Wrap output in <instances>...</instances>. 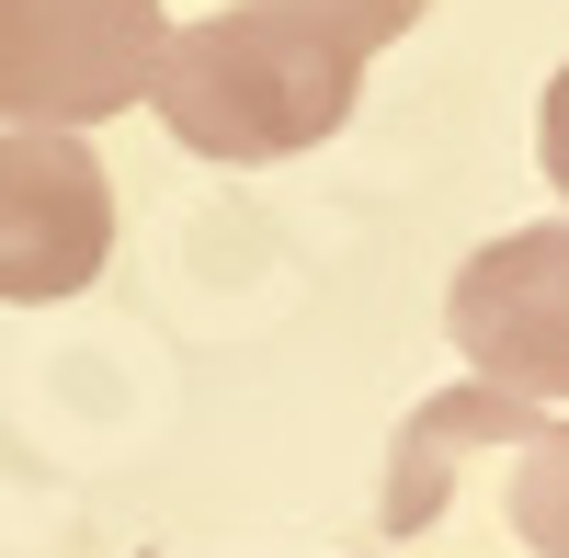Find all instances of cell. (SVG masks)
<instances>
[{
    "instance_id": "52a82bcc",
    "label": "cell",
    "mask_w": 569,
    "mask_h": 558,
    "mask_svg": "<svg viewBox=\"0 0 569 558\" xmlns=\"http://www.w3.org/2000/svg\"><path fill=\"white\" fill-rule=\"evenodd\" d=\"M297 12H308V23H330L342 46H365V58H376V46H399L421 12H433V0H297Z\"/></svg>"
},
{
    "instance_id": "277c9868",
    "label": "cell",
    "mask_w": 569,
    "mask_h": 558,
    "mask_svg": "<svg viewBox=\"0 0 569 558\" xmlns=\"http://www.w3.org/2000/svg\"><path fill=\"white\" fill-rule=\"evenodd\" d=\"M114 251V182L69 126H0V308H58Z\"/></svg>"
},
{
    "instance_id": "7a4b0ae2",
    "label": "cell",
    "mask_w": 569,
    "mask_h": 558,
    "mask_svg": "<svg viewBox=\"0 0 569 558\" xmlns=\"http://www.w3.org/2000/svg\"><path fill=\"white\" fill-rule=\"evenodd\" d=\"M160 34V0H0V114L80 137L149 103Z\"/></svg>"
},
{
    "instance_id": "ba28073f",
    "label": "cell",
    "mask_w": 569,
    "mask_h": 558,
    "mask_svg": "<svg viewBox=\"0 0 569 558\" xmlns=\"http://www.w3.org/2000/svg\"><path fill=\"white\" fill-rule=\"evenodd\" d=\"M536 160H547V182L569 195V69L547 80V114H536Z\"/></svg>"
},
{
    "instance_id": "8992f818",
    "label": "cell",
    "mask_w": 569,
    "mask_h": 558,
    "mask_svg": "<svg viewBox=\"0 0 569 558\" xmlns=\"http://www.w3.org/2000/svg\"><path fill=\"white\" fill-rule=\"evenodd\" d=\"M512 536H525L536 558H569V422H525V445H512V490H501Z\"/></svg>"
},
{
    "instance_id": "3957f363",
    "label": "cell",
    "mask_w": 569,
    "mask_h": 558,
    "mask_svg": "<svg viewBox=\"0 0 569 558\" xmlns=\"http://www.w3.org/2000/svg\"><path fill=\"white\" fill-rule=\"evenodd\" d=\"M445 331L479 365V388L569 399V217L501 228L490 251H467L445 286Z\"/></svg>"
},
{
    "instance_id": "5b68a950",
    "label": "cell",
    "mask_w": 569,
    "mask_h": 558,
    "mask_svg": "<svg viewBox=\"0 0 569 558\" xmlns=\"http://www.w3.org/2000/svg\"><path fill=\"white\" fill-rule=\"evenodd\" d=\"M536 422V399H512V388H445V399H421L399 445H388V490H376V525L388 536H421V525H445V490H456V456L467 445H525Z\"/></svg>"
},
{
    "instance_id": "6da1fadb",
    "label": "cell",
    "mask_w": 569,
    "mask_h": 558,
    "mask_svg": "<svg viewBox=\"0 0 569 558\" xmlns=\"http://www.w3.org/2000/svg\"><path fill=\"white\" fill-rule=\"evenodd\" d=\"M365 103V46H342L330 23H308L297 0H240L160 34L149 69V114L182 137L194 160H297L319 137H342Z\"/></svg>"
}]
</instances>
